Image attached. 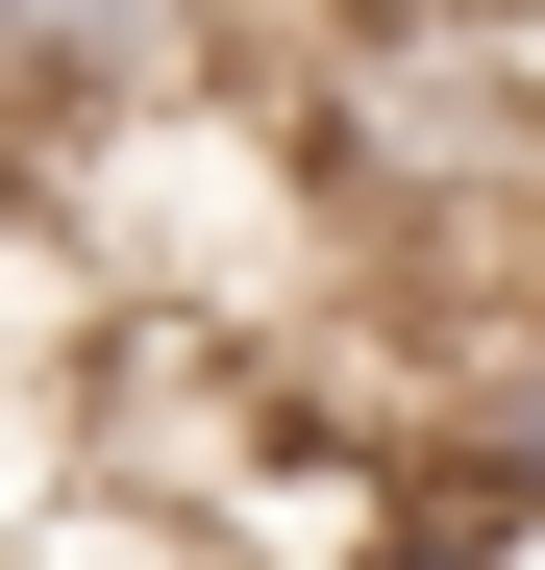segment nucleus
Instances as JSON below:
<instances>
[{
  "label": "nucleus",
  "instance_id": "obj_1",
  "mask_svg": "<svg viewBox=\"0 0 545 570\" xmlns=\"http://www.w3.org/2000/svg\"><path fill=\"white\" fill-rule=\"evenodd\" d=\"M224 75V0H0V125H125V100H199Z\"/></svg>",
  "mask_w": 545,
  "mask_h": 570
}]
</instances>
